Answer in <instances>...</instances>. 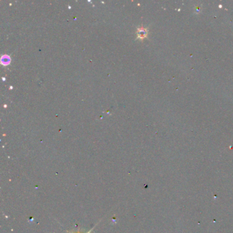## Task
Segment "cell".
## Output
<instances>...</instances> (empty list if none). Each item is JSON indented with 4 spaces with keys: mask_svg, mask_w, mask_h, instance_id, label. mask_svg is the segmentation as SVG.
I'll return each instance as SVG.
<instances>
[{
    "mask_svg": "<svg viewBox=\"0 0 233 233\" xmlns=\"http://www.w3.org/2000/svg\"><path fill=\"white\" fill-rule=\"evenodd\" d=\"M137 38L142 40V39L145 38L147 36L148 29L144 27H138L137 31Z\"/></svg>",
    "mask_w": 233,
    "mask_h": 233,
    "instance_id": "cell-1",
    "label": "cell"
}]
</instances>
